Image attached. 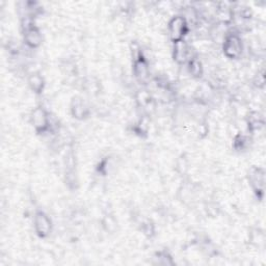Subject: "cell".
Wrapping results in <instances>:
<instances>
[{
	"label": "cell",
	"mask_w": 266,
	"mask_h": 266,
	"mask_svg": "<svg viewBox=\"0 0 266 266\" xmlns=\"http://www.w3.org/2000/svg\"><path fill=\"white\" fill-rule=\"evenodd\" d=\"M168 31L170 39L174 44L183 41L188 31L186 19L183 16H175L172 18V20L169 22Z\"/></svg>",
	"instance_id": "cell-1"
},
{
	"label": "cell",
	"mask_w": 266,
	"mask_h": 266,
	"mask_svg": "<svg viewBox=\"0 0 266 266\" xmlns=\"http://www.w3.org/2000/svg\"><path fill=\"white\" fill-rule=\"evenodd\" d=\"M34 228L39 237L45 238L52 231V221L45 212L37 211L34 216Z\"/></svg>",
	"instance_id": "cell-2"
},
{
	"label": "cell",
	"mask_w": 266,
	"mask_h": 266,
	"mask_svg": "<svg viewBox=\"0 0 266 266\" xmlns=\"http://www.w3.org/2000/svg\"><path fill=\"white\" fill-rule=\"evenodd\" d=\"M224 53L230 59L238 58L242 53V43L236 34H229L225 37Z\"/></svg>",
	"instance_id": "cell-3"
},
{
	"label": "cell",
	"mask_w": 266,
	"mask_h": 266,
	"mask_svg": "<svg viewBox=\"0 0 266 266\" xmlns=\"http://www.w3.org/2000/svg\"><path fill=\"white\" fill-rule=\"evenodd\" d=\"M30 122L38 133H44L50 127L49 115L43 107H36L30 116Z\"/></svg>",
	"instance_id": "cell-4"
},
{
	"label": "cell",
	"mask_w": 266,
	"mask_h": 266,
	"mask_svg": "<svg viewBox=\"0 0 266 266\" xmlns=\"http://www.w3.org/2000/svg\"><path fill=\"white\" fill-rule=\"evenodd\" d=\"M189 53L190 48L184 40L174 44V58L178 63H185L186 61L189 62Z\"/></svg>",
	"instance_id": "cell-5"
},
{
	"label": "cell",
	"mask_w": 266,
	"mask_h": 266,
	"mask_svg": "<svg viewBox=\"0 0 266 266\" xmlns=\"http://www.w3.org/2000/svg\"><path fill=\"white\" fill-rule=\"evenodd\" d=\"M133 73L141 81H145L149 77L148 62L142 54H139L135 59V62H133Z\"/></svg>",
	"instance_id": "cell-6"
},
{
	"label": "cell",
	"mask_w": 266,
	"mask_h": 266,
	"mask_svg": "<svg viewBox=\"0 0 266 266\" xmlns=\"http://www.w3.org/2000/svg\"><path fill=\"white\" fill-rule=\"evenodd\" d=\"M24 41L26 45L30 48L39 47L42 43L41 31L34 25L26 26L24 31Z\"/></svg>",
	"instance_id": "cell-7"
},
{
	"label": "cell",
	"mask_w": 266,
	"mask_h": 266,
	"mask_svg": "<svg viewBox=\"0 0 266 266\" xmlns=\"http://www.w3.org/2000/svg\"><path fill=\"white\" fill-rule=\"evenodd\" d=\"M28 85L30 86L31 91H34V93L41 94L44 90V85H45V83H44V79L39 73H32L28 77Z\"/></svg>",
	"instance_id": "cell-8"
},
{
	"label": "cell",
	"mask_w": 266,
	"mask_h": 266,
	"mask_svg": "<svg viewBox=\"0 0 266 266\" xmlns=\"http://www.w3.org/2000/svg\"><path fill=\"white\" fill-rule=\"evenodd\" d=\"M75 101H73L72 103V107H71V112L73 114V116L77 119H83L86 116L87 113V108L84 105V103L80 100V99H74Z\"/></svg>",
	"instance_id": "cell-9"
},
{
	"label": "cell",
	"mask_w": 266,
	"mask_h": 266,
	"mask_svg": "<svg viewBox=\"0 0 266 266\" xmlns=\"http://www.w3.org/2000/svg\"><path fill=\"white\" fill-rule=\"evenodd\" d=\"M189 72L191 75L197 77L201 76L202 74V65L201 62L197 61L196 59H191L189 61Z\"/></svg>",
	"instance_id": "cell-10"
},
{
	"label": "cell",
	"mask_w": 266,
	"mask_h": 266,
	"mask_svg": "<svg viewBox=\"0 0 266 266\" xmlns=\"http://www.w3.org/2000/svg\"><path fill=\"white\" fill-rule=\"evenodd\" d=\"M157 264H161V265H170V264H173V261H172V258L170 257L169 254L167 253H158L157 254Z\"/></svg>",
	"instance_id": "cell-11"
}]
</instances>
